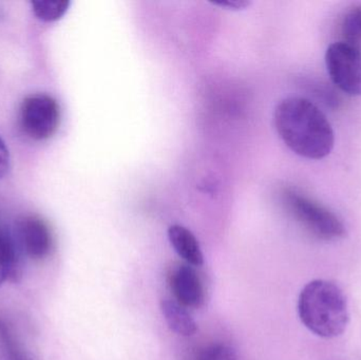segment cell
<instances>
[{"mask_svg":"<svg viewBox=\"0 0 361 360\" xmlns=\"http://www.w3.org/2000/svg\"><path fill=\"white\" fill-rule=\"evenodd\" d=\"M10 169V154L6 144L0 137V179L6 177Z\"/></svg>","mask_w":361,"mask_h":360,"instance_id":"cell-15","label":"cell"},{"mask_svg":"<svg viewBox=\"0 0 361 360\" xmlns=\"http://www.w3.org/2000/svg\"><path fill=\"white\" fill-rule=\"evenodd\" d=\"M282 201L295 220L319 240L336 241L347 234L345 224L333 211L302 192L286 190Z\"/></svg>","mask_w":361,"mask_h":360,"instance_id":"cell-3","label":"cell"},{"mask_svg":"<svg viewBox=\"0 0 361 360\" xmlns=\"http://www.w3.org/2000/svg\"><path fill=\"white\" fill-rule=\"evenodd\" d=\"M4 17V8H2L1 4H0V19Z\"/></svg>","mask_w":361,"mask_h":360,"instance_id":"cell-17","label":"cell"},{"mask_svg":"<svg viewBox=\"0 0 361 360\" xmlns=\"http://www.w3.org/2000/svg\"><path fill=\"white\" fill-rule=\"evenodd\" d=\"M61 120L59 104L50 95L33 94L23 99L20 122L31 139H48L56 132Z\"/></svg>","mask_w":361,"mask_h":360,"instance_id":"cell-5","label":"cell"},{"mask_svg":"<svg viewBox=\"0 0 361 360\" xmlns=\"http://www.w3.org/2000/svg\"><path fill=\"white\" fill-rule=\"evenodd\" d=\"M161 311L169 329L184 337L197 333V325L186 308L176 300L165 299L161 302Z\"/></svg>","mask_w":361,"mask_h":360,"instance_id":"cell-10","label":"cell"},{"mask_svg":"<svg viewBox=\"0 0 361 360\" xmlns=\"http://www.w3.org/2000/svg\"><path fill=\"white\" fill-rule=\"evenodd\" d=\"M199 360H238V359L235 350L231 347L216 344L206 347L200 354Z\"/></svg>","mask_w":361,"mask_h":360,"instance_id":"cell-14","label":"cell"},{"mask_svg":"<svg viewBox=\"0 0 361 360\" xmlns=\"http://www.w3.org/2000/svg\"><path fill=\"white\" fill-rule=\"evenodd\" d=\"M274 124L280 139L301 158L322 160L334 148L330 120L310 99L288 97L280 101L274 112Z\"/></svg>","mask_w":361,"mask_h":360,"instance_id":"cell-1","label":"cell"},{"mask_svg":"<svg viewBox=\"0 0 361 360\" xmlns=\"http://www.w3.org/2000/svg\"><path fill=\"white\" fill-rule=\"evenodd\" d=\"M169 239L176 253L188 266H201L204 263L201 247L190 230L178 224L171 225L169 230Z\"/></svg>","mask_w":361,"mask_h":360,"instance_id":"cell-8","label":"cell"},{"mask_svg":"<svg viewBox=\"0 0 361 360\" xmlns=\"http://www.w3.org/2000/svg\"><path fill=\"white\" fill-rule=\"evenodd\" d=\"M216 6H224V8H233V10H239L250 6V2L243 1V0H228V1L216 2Z\"/></svg>","mask_w":361,"mask_h":360,"instance_id":"cell-16","label":"cell"},{"mask_svg":"<svg viewBox=\"0 0 361 360\" xmlns=\"http://www.w3.org/2000/svg\"><path fill=\"white\" fill-rule=\"evenodd\" d=\"M0 344L2 345L6 359L8 360H27L8 328L1 321H0Z\"/></svg>","mask_w":361,"mask_h":360,"instance_id":"cell-13","label":"cell"},{"mask_svg":"<svg viewBox=\"0 0 361 360\" xmlns=\"http://www.w3.org/2000/svg\"><path fill=\"white\" fill-rule=\"evenodd\" d=\"M176 302L184 308L197 309L204 304V287L192 266L180 264L173 268L169 278Z\"/></svg>","mask_w":361,"mask_h":360,"instance_id":"cell-7","label":"cell"},{"mask_svg":"<svg viewBox=\"0 0 361 360\" xmlns=\"http://www.w3.org/2000/svg\"><path fill=\"white\" fill-rule=\"evenodd\" d=\"M297 308L302 325L318 337H338L349 323L347 298L331 281L317 279L307 283L301 290Z\"/></svg>","mask_w":361,"mask_h":360,"instance_id":"cell-2","label":"cell"},{"mask_svg":"<svg viewBox=\"0 0 361 360\" xmlns=\"http://www.w3.org/2000/svg\"><path fill=\"white\" fill-rule=\"evenodd\" d=\"M343 42L361 49V6L345 13L341 21Z\"/></svg>","mask_w":361,"mask_h":360,"instance_id":"cell-12","label":"cell"},{"mask_svg":"<svg viewBox=\"0 0 361 360\" xmlns=\"http://www.w3.org/2000/svg\"><path fill=\"white\" fill-rule=\"evenodd\" d=\"M14 238L19 249L32 259H44L52 247L48 225L36 216H25L16 222Z\"/></svg>","mask_w":361,"mask_h":360,"instance_id":"cell-6","label":"cell"},{"mask_svg":"<svg viewBox=\"0 0 361 360\" xmlns=\"http://www.w3.org/2000/svg\"><path fill=\"white\" fill-rule=\"evenodd\" d=\"M69 0H37L32 1V11L40 20L53 23L63 18L69 10Z\"/></svg>","mask_w":361,"mask_h":360,"instance_id":"cell-11","label":"cell"},{"mask_svg":"<svg viewBox=\"0 0 361 360\" xmlns=\"http://www.w3.org/2000/svg\"><path fill=\"white\" fill-rule=\"evenodd\" d=\"M326 66L333 84L349 97H361V49L345 42L330 44Z\"/></svg>","mask_w":361,"mask_h":360,"instance_id":"cell-4","label":"cell"},{"mask_svg":"<svg viewBox=\"0 0 361 360\" xmlns=\"http://www.w3.org/2000/svg\"><path fill=\"white\" fill-rule=\"evenodd\" d=\"M19 252L14 237L0 228V287L6 280L17 281L20 277Z\"/></svg>","mask_w":361,"mask_h":360,"instance_id":"cell-9","label":"cell"}]
</instances>
